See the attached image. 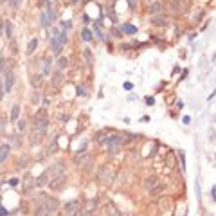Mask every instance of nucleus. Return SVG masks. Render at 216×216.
I'll return each instance as SVG.
<instances>
[{
	"instance_id": "f3484780",
	"label": "nucleus",
	"mask_w": 216,
	"mask_h": 216,
	"mask_svg": "<svg viewBox=\"0 0 216 216\" xmlns=\"http://www.w3.org/2000/svg\"><path fill=\"white\" fill-rule=\"evenodd\" d=\"M18 114H20V106L14 105L13 110H11V121H16V119H18Z\"/></svg>"
},
{
	"instance_id": "ddd939ff",
	"label": "nucleus",
	"mask_w": 216,
	"mask_h": 216,
	"mask_svg": "<svg viewBox=\"0 0 216 216\" xmlns=\"http://www.w3.org/2000/svg\"><path fill=\"white\" fill-rule=\"evenodd\" d=\"M4 29H5V36H7V38H11V36H13V22H11V20H5Z\"/></svg>"
},
{
	"instance_id": "c9c22d12",
	"label": "nucleus",
	"mask_w": 216,
	"mask_h": 216,
	"mask_svg": "<svg viewBox=\"0 0 216 216\" xmlns=\"http://www.w3.org/2000/svg\"><path fill=\"white\" fill-rule=\"evenodd\" d=\"M2 96H4V85L0 83V99H2Z\"/></svg>"
},
{
	"instance_id": "4468645a",
	"label": "nucleus",
	"mask_w": 216,
	"mask_h": 216,
	"mask_svg": "<svg viewBox=\"0 0 216 216\" xmlns=\"http://www.w3.org/2000/svg\"><path fill=\"white\" fill-rule=\"evenodd\" d=\"M155 25H159V27H162V25H168V18H164V16H157V18H153L151 20Z\"/></svg>"
},
{
	"instance_id": "7c9ffc66",
	"label": "nucleus",
	"mask_w": 216,
	"mask_h": 216,
	"mask_svg": "<svg viewBox=\"0 0 216 216\" xmlns=\"http://www.w3.org/2000/svg\"><path fill=\"white\" fill-rule=\"evenodd\" d=\"M38 101H40V94H38V92H36V94H34V96H32V103H38Z\"/></svg>"
},
{
	"instance_id": "423d86ee",
	"label": "nucleus",
	"mask_w": 216,
	"mask_h": 216,
	"mask_svg": "<svg viewBox=\"0 0 216 216\" xmlns=\"http://www.w3.org/2000/svg\"><path fill=\"white\" fill-rule=\"evenodd\" d=\"M63 169H65V166H63L61 162H58L52 169H49V171L45 173V177H50V178H52V177H59V175L63 173Z\"/></svg>"
},
{
	"instance_id": "72a5a7b5",
	"label": "nucleus",
	"mask_w": 216,
	"mask_h": 216,
	"mask_svg": "<svg viewBox=\"0 0 216 216\" xmlns=\"http://www.w3.org/2000/svg\"><path fill=\"white\" fill-rule=\"evenodd\" d=\"M146 103H148V105H153V103H155V99H153V97H148V99H146Z\"/></svg>"
},
{
	"instance_id": "e433bc0d",
	"label": "nucleus",
	"mask_w": 216,
	"mask_h": 216,
	"mask_svg": "<svg viewBox=\"0 0 216 216\" xmlns=\"http://www.w3.org/2000/svg\"><path fill=\"white\" fill-rule=\"evenodd\" d=\"M0 216H7V211H4V209H0Z\"/></svg>"
},
{
	"instance_id": "0eeeda50",
	"label": "nucleus",
	"mask_w": 216,
	"mask_h": 216,
	"mask_svg": "<svg viewBox=\"0 0 216 216\" xmlns=\"http://www.w3.org/2000/svg\"><path fill=\"white\" fill-rule=\"evenodd\" d=\"M79 209H81V205H79L78 200H72V202L65 204V214H72V213H76V211H79Z\"/></svg>"
},
{
	"instance_id": "393cba45",
	"label": "nucleus",
	"mask_w": 216,
	"mask_h": 216,
	"mask_svg": "<svg viewBox=\"0 0 216 216\" xmlns=\"http://www.w3.org/2000/svg\"><path fill=\"white\" fill-rule=\"evenodd\" d=\"M112 34H114L115 38H123V31H121V29H115V27H114V29H112Z\"/></svg>"
},
{
	"instance_id": "4c0bfd02",
	"label": "nucleus",
	"mask_w": 216,
	"mask_h": 216,
	"mask_svg": "<svg viewBox=\"0 0 216 216\" xmlns=\"http://www.w3.org/2000/svg\"><path fill=\"white\" fill-rule=\"evenodd\" d=\"M128 2H130V5H133V4H135V0H128Z\"/></svg>"
},
{
	"instance_id": "39448f33",
	"label": "nucleus",
	"mask_w": 216,
	"mask_h": 216,
	"mask_svg": "<svg viewBox=\"0 0 216 216\" xmlns=\"http://www.w3.org/2000/svg\"><path fill=\"white\" fill-rule=\"evenodd\" d=\"M13 85H14V74H13V72H7L5 78H4V90H5V92H11Z\"/></svg>"
},
{
	"instance_id": "b1692460",
	"label": "nucleus",
	"mask_w": 216,
	"mask_h": 216,
	"mask_svg": "<svg viewBox=\"0 0 216 216\" xmlns=\"http://www.w3.org/2000/svg\"><path fill=\"white\" fill-rule=\"evenodd\" d=\"M31 83H32V87H40V83H41V76H34Z\"/></svg>"
},
{
	"instance_id": "5701e85b",
	"label": "nucleus",
	"mask_w": 216,
	"mask_h": 216,
	"mask_svg": "<svg viewBox=\"0 0 216 216\" xmlns=\"http://www.w3.org/2000/svg\"><path fill=\"white\" fill-rule=\"evenodd\" d=\"M67 65H68V59H67V58H59V61H58V67H59V68L63 70V68H65Z\"/></svg>"
},
{
	"instance_id": "6ab92c4d",
	"label": "nucleus",
	"mask_w": 216,
	"mask_h": 216,
	"mask_svg": "<svg viewBox=\"0 0 216 216\" xmlns=\"http://www.w3.org/2000/svg\"><path fill=\"white\" fill-rule=\"evenodd\" d=\"M159 11H160V4H159V2H155V4L150 5V13H151V14H157Z\"/></svg>"
},
{
	"instance_id": "aec40b11",
	"label": "nucleus",
	"mask_w": 216,
	"mask_h": 216,
	"mask_svg": "<svg viewBox=\"0 0 216 216\" xmlns=\"http://www.w3.org/2000/svg\"><path fill=\"white\" fill-rule=\"evenodd\" d=\"M81 38H83L85 41H88V40H92V32H90L88 29H83V32H81Z\"/></svg>"
},
{
	"instance_id": "6e6552de",
	"label": "nucleus",
	"mask_w": 216,
	"mask_h": 216,
	"mask_svg": "<svg viewBox=\"0 0 216 216\" xmlns=\"http://www.w3.org/2000/svg\"><path fill=\"white\" fill-rule=\"evenodd\" d=\"M63 184H65V177H63V175H59V177H56L54 180H50V182H49L50 189H54V191L61 189V186H63Z\"/></svg>"
},
{
	"instance_id": "7ed1b4c3",
	"label": "nucleus",
	"mask_w": 216,
	"mask_h": 216,
	"mask_svg": "<svg viewBox=\"0 0 216 216\" xmlns=\"http://www.w3.org/2000/svg\"><path fill=\"white\" fill-rule=\"evenodd\" d=\"M114 177H115V171L110 168V166H103L101 169H99V180H103V182H112L114 180Z\"/></svg>"
},
{
	"instance_id": "473e14b6",
	"label": "nucleus",
	"mask_w": 216,
	"mask_h": 216,
	"mask_svg": "<svg viewBox=\"0 0 216 216\" xmlns=\"http://www.w3.org/2000/svg\"><path fill=\"white\" fill-rule=\"evenodd\" d=\"M9 184H11V186H16V184H18V178H11Z\"/></svg>"
},
{
	"instance_id": "9d476101",
	"label": "nucleus",
	"mask_w": 216,
	"mask_h": 216,
	"mask_svg": "<svg viewBox=\"0 0 216 216\" xmlns=\"http://www.w3.org/2000/svg\"><path fill=\"white\" fill-rule=\"evenodd\" d=\"M157 184H159V178H157V177H150V178H146V182H144V186H146L148 191H151Z\"/></svg>"
},
{
	"instance_id": "20e7f679",
	"label": "nucleus",
	"mask_w": 216,
	"mask_h": 216,
	"mask_svg": "<svg viewBox=\"0 0 216 216\" xmlns=\"http://www.w3.org/2000/svg\"><path fill=\"white\" fill-rule=\"evenodd\" d=\"M41 205H43V207H45V209H47V211H49L52 216L56 214V213H58V209H59V202H58L56 198H47Z\"/></svg>"
},
{
	"instance_id": "dca6fc26",
	"label": "nucleus",
	"mask_w": 216,
	"mask_h": 216,
	"mask_svg": "<svg viewBox=\"0 0 216 216\" xmlns=\"http://www.w3.org/2000/svg\"><path fill=\"white\" fill-rule=\"evenodd\" d=\"M96 207H97V200H96V198H94V200H88L87 205H85L87 211H96Z\"/></svg>"
},
{
	"instance_id": "9b49d317",
	"label": "nucleus",
	"mask_w": 216,
	"mask_h": 216,
	"mask_svg": "<svg viewBox=\"0 0 216 216\" xmlns=\"http://www.w3.org/2000/svg\"><path fill=\"white\" fill-rule=\"evenodd\" d=\"M9 151H11L9 144H4V146H0V162H4V160L9 157Z\"/></svg>"
},
{
	"instance_id": "f8f14e48",
	"label": "nucleus",
	"mask_w": 216,
	"mask_h": 216,
	"mask_svg": "<svg viewBox=\"0 0 216 216\" xmlns=\"http://www.w3.org/2000/svg\"><path fill=\"white\" fill-rule=\"evenodd\" d=\"M121 31L126 32V34H135V32H137V29H135L133 25H130V23H123V25H121Z\"/></svg>"
},
{
	"instance_id": "412c9836",
	"label": "nucleus",
	"mask_w": 216,
	"mask_h": 216,
	"mask_svg": "<svg viewBox=\"0 0 216 216\" xmlns=\"http://www.w3.org/2000/svg\"><path fill=\"white\" fill-rule=\"evenodd\" d=\"M43 74H50V59L43 61Z\"/></svg>"
},
{
	"instance_id": "f257e3e1",
	"label": "nucleus",
	"mask_w": 216,
	"mask_h": 216,
	"mask_svg": "<svg viewBox=\"0 0 216 216\" xmlns=\"http://www.w3.org/2000/svg\"><path fill=\"white\" fill-rule=\"evenodd\" d=\"M47 126H49V119H47V115H45V110H40V112L36 114V117H34V130L43 132Z\"/></svg>"
},
{
	"instance_id": "2f4dec72",
	"label": "nucleus",
	"mask_w": 216,
	"mask_h": 216,
	"mask_svg": "<svg viewBox=\"0 0 216 216\" xmlns=\"http://www.w3.org/2000/svg\"><path fill=\"white\" fill-rule=\"evenodd\" d=\"M124 88H126V90H132V88H133V85H132V83H124Z\"/></svg>"
},
{
	"instance_id": "a878e982",
	"label": "nucleus",
	"mask_w": 216,
	"mask_h": 216,
	"mask_svg": "<svg viewBox=\"0 0 216 216\" xmlns=\"http://www.w3.org/2000/svg\"><path fill=\"white\" fill-rule=\"evenodd\" d=\"M108 16H110V20H112V22H117L115 13H114V9H112V7H108Z\"/></svg>"
},
{
	"instance_id": "f03ea898",
	"label": "nucleus",
	"mask_w": 216,
	"mask_h": 216,
	"mask_svg": "<svg viewBox=\"0 0 216 216\" xmlns=\"http://www.w3.org/2000/svg\"><path fill=\"white\" fill-rule=\"evenodd\" d=\"M40 20H41V25H52L56 22V11H54V7L50 4H47V11L41 14Z\"/></svg>"
},
{
	"instance_id": "bb28decb",
	"label": "nucleus",
	"mask_w": 216,
	"mask_h": 216,
	"mask_svg": "<svg viewBox=\"0 0 216 216\" xmlns=\"http://www.w3.org/2000/svg\"><path fill=\"white\" fill-rule=\"evenodd\" d=\"M16 124H18V130H20V132H23V130H25V126H27V124H25V121H23V119H20V121H18V123H16Z\"/></svg>"
},
{
	"instance_id": "2eb2a0df",
	"label": "nucleus",
	"mask_w": 216,
	"mask_h": 216,
	"mask_svg": "<svg viewBox=\"0 0 216 216\" xmlns=\"http://www.w3.org/2000/svg\"><path fill=\"white\" fill-rule=\"evenodd\" d=\"M36 47H38V40L34 38V40H31V41H29V45H27V50H25V52H27V54H32Z\"/></svg>"
},
{
	"instance_id": "c85d7f7f",
	"label": "nucleus",
	"mask_w": 216,
	"mask_h": 216,
	"mask_svg": "<svg viewBox=\"0 0 216 216\" xmlns=\"http://www.w3.org/2000/svg\"><path fill=\"white\" fill-rule=\"evenodd\" d=\"M76 92H78V96H87V92H85V88H83V87H78V90H76Z\"/></svg>"
},
{
	"instance_id": "58836bf2",
	"label": "nucleus",
	"mask_w": 216,
	"mask_h": 216,
	"mask_svg": "<svg viewBox=\"0 0 216 216\" xmlns=\"http://www.w3.org/2000/svg\"><path fill=\"white\" fill-rule=\"evenodd\" d=\"M72 2H78V0H72Z\"/></svg>"
},
{
	"instance_id": "a211bd4d",
	"label": "nucleus",
	"mask_w": 216,
	"mask_h": 216,
	"mask_svg": "<svg viewBox=\"0 0 216 216\" xmlns=\"http://www.w3.org/2000/svg\"><path fill=\"white\" fill-rule=\"evenodd\" d=\"M162 191H164V186H162V184H157V186H155L151 191H150V193H151V195H155V196H159Z\"/></svg>"
},
{
	"instance_id": "1a4fd4ad",
	"label": "nucleus",
	"mask_w": 216,
	"mask_h": 216,
	"mask_svg": "<svg viewBox=\"0 0 216 216\" xmlns=\"http://www.w3.org/2000/svg\"><path fill=\"white\" fill-rule=\"evenodd\" d=\"M50 45H52V54H54V56H59V54H61V47H63V45L58 41V38H56V36H50Z\"/></svg>"
},
{
	"instance_id": "f704fd0d",
	"label": "nucleus",
	"mask_w": 216,
	"mask_h": 216,
	"mask_svg": "<svg viewBox=\"0 0 216 216\" xmlns=\"http://www.w3.org/2000/svg\"><path fill=\"white\" fill-rule=\"evenodd\" d=\"M67 216H81V209H79V211H76V213H72V214H67Z\"/></svg>"
},
{
	"instance_id": "4be33fe9",
	"label": "nucleus",
	"mask_w": 216,
	"mask_h": 216,
	"mask_svg": "<svg viewBox=\"0 0 216 216\" xmlns=\"http://www.w3.org/2000/svg\"><path fill=\"white\" fill-rule=\"evenodd\" d=\"M20 4H22V0H7V5H9V7H13V9L20 7Z\"/></svg>"
},
{
	"instance_id": "c756f323",
	"label": "nucleus",
	"mask_w": 216,
	"mask_h": 216,
	"mask_svg": "<svg viewBox=\"0 0 216 216\" xmlns=\"http://www.w3.org/2000/svg\"><path fill=\"white\" fill-rule=\"evenodd\" d=\"M85 56H87V61H88V65L92 63V56H90V50H85Z\"/></svg>"
},
{
	"instance_id": "cd10ccee",
	"label": "nucleus",
	"mask_w": 216,
	"mask_h": 216,
	"mask_svg": "<svg viewBox=\"0 0 216 216\" xmlns=\"http://www.w3.org/2000/svg\"><path fill=\"white\" fill-rule=\"evenodd\" d=\"M59 81H61V74L58 72V74L54 76V85H59Z\"/></svg>"
}]
</instances>
